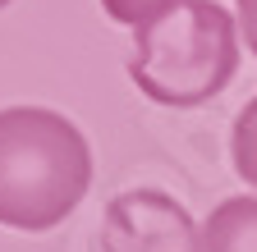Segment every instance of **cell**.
<instances>
[{
  "mask_svg": "<svg viewBox=\"0 0 257 252\" xmlns=\"http://www.w3.org/2000/svg\"><path fill=\"white\" fill-rule=\"evenodd\" d=\"M92 183V147L74 119L46 106L0 110V225L55 229Z\"/></svg>",
  "mask_w": 257,
  "mask_h": 252,
  "instance_id": "1",
  "label": "cell"
},
{
  "mask_svg": "<svg viewBox=\"0 0 257 252\" xmlns=\"http://www.w3.org/2000/svg\"><path fill=\"white\" fill-rule=\"evenodd\" d=\"M134 37L128 78L156 106H202L220 97L239 69V19L216 0H179L166 19Z\"/></svg>",
  "mask_w": 257,
  "mask_h": 252,
  "instance_id": "2",
  "label": "cell"
},
{
  "mask_svg": "<svg viewBox=\"0 0 257 252\" xmlns=\"http://www.w3.org/2000/svg\"><path fill=\"white\" fill-rule=\"evenodd\" d=\"M101 252H202V229L170 193L134 188L106 206Z\"/></svg>",
  "mask_w": 257,
  "mask_h": 252,
  "instance_id": "3",
  "label": "cell"
},
{
  "mask_svg": "<svg viewBox=\"0 0 257 252\" xmlns=\"http://www.w3.org/2000/svg\"><path fill=\"white\" fill-rule=\"evenodd\" d=\"M202 252H257V197H225L202 220Z\"/></svg>",
  "mask_w": 257,
  "mask_h": 252,
  "instance_id": "4",
  "label": "cell"
},
{
  "mask_svg": "<svg viewBox=\"0 0 257 252\" xmlns=\"http://www.w3.org/2000/svg\"><path fill=\"white\" fill-rule=\"evenodd\" d=\"M230 156H234V174L257 188V97L239 110L234 133H230Z\"/></svg>",
  "mask_w": 257,
  "mask_h": 252,
  "instance_id": "5",
  "label": "cell"
},
{
  "mask_svg": "<svg viewBox=\"0 0 257 252\" xmlns=\"http://www.w3.org/2000/svg\"><path fill=\"white\" fill-rule=\"evenodd\" d=\"M179 5V0H101V10L124 23V28H134V33H143V28H152L156 19H166L170 10Z\"/></svg>",
  "mask_w": 257,
  "mask_h": 252,
  "instance_id": "6",
  "label": "cell"
},
{
  "mask_svg": "<svg viewBox=\"0 0 257 252\" xmlns=\"http://www.w3.org/2000/svg\"><path fill=\"white\" fill-rule=\"evenodd\" d=\"M234 19H239V33H243V42H248V51L257 55V0H234Z\"/></svg>",
  "mask_w": 257,
  "mask_h": 252,
  "instance_id": "7",
  "label": "cell"
},
{
  "mask_svg": "<svg viewBox=\"0 0 257 252\" xmlns=\"http://www.w3.org/2000/svg\"><path fill=\"white\" fill-rule=\"evenodd\" d=\"M5 5H10V0H0V10H5Z\"/></svg>",
  "mask_w": 257,
  "mask_h": 252,
  "instance_id": "8",
  "label": "cell"
}]
</instances>
